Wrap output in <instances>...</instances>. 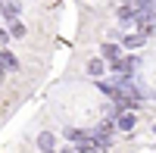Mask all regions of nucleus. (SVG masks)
<instances>
[{
  "label": "nucleus",
  "instance_id": "3",
  "mask_svg": "<svg viewBox=\"0 0 156 153\" xmlns=\"http://www.w3.org/2000/svg\"><path fill=\"white\" fill-rule=\"evenodd\" d=\"M137 16H140V9H137L134 3H122V9H119V19H122V22H134Z\"/></svg>",
  "mask_w": 156,
  "mask_h": 153
},
{
  "label": "nucleus",
  "instance_id": "12",
  "mask_svg": "<svg viewBox=\"0 0 156 153\" xmlns=\"http://www.w3.org/2000/svg\"><path fill=\"white\" fill-rule=\"evenodd\" d=\"M37 144H41V150H50V147H53V137H50V134H41V137H37Z\"/></svg>",
  "mask_w": 156,
  "mask_h": 153
},
{
  "label": "nucleus",
  "instance_id": "10",
  "mask_svg": "<svg viewBox=\"0 0 156 153\" xmlns=\"http://www.w3.org/2000/svg\"><path fill=\"white\" fill-rule=\"evenodd\" d=\"M87 72H90V75H100V72H103V62H100V59H90V62H87Z\"/></svg>",
  "mask_w": 156,
  "mask_h": 153
},
{
  "label": "nucleus",
  "instance_id": "13",
  "mask_svg": "<svg viewBox=\"0 0 156 153\" xmlns=\"http://www.w3.org/2000/svg\"><path fill=\"white\" fill-rule=\"evenodd\" d=\"M6 37H9V34H6L3 28H0V44H6Z\"/></svg>",
  "mask_w": 156,
  "mask_h": 153
},
{
  "label": "nucleus",
  "instance_id": "9",
  "mask_svg": "<svg viewBox=\"0 0 156 153\" xmlns=\"http://www.w3.org/2000/svg\"><path fill=\"white\" fill-rule=\"evenodd\" d=\"M115 53H119L115 44H103V56H106V59H115Z\"/></svg>",
  "mask_w": 156,
  "mask_h": 153
},
{
  "label": "nucleus",
  "instance_id": "6",
  "mask_svg": "<svg viewBox=\"0 0 156 153\" xmlns=\"http://www.w3.org/2000/svg\"><path fill=\"white\" fill-rule=\"evenodd\" d=\"M115 125H119L122 131H131V128H134V116H131V112H122V116H119V122H115Z\"/></svg>",
  "mask_w": 156,
  "mask_h": 153
},
{
  "label": "nucleus",
  "instance_id": "7",
  "mask_svg": "<svg viewBox=\"0 0 156 153\" xmlns=\"http://www.w3.org/2000/svg\"><path fill=\"white\" fill-rule=\"evenodd\" d=\"M144 37H147V34H131V37H125V47H140V44H144Z\"/></svg>",
  "mask_w": 156,
  "mask_h": 153
},
{
  "label": "nucleus",
  "instance_id": "2",
  "mask_svg": "<svg viewBox=\"0 0 156 153\" xmlns=\"http://www.w3.org/2000/svg\"><path fill=\"white\" fill-rule=\"evenodd\" d=\"M134 22H137L140 34H153V31H156V12H153V9H144Z\"/></svg>",
  "mask_w": 156,
  "mask_h": 153
},
{
  "label": "nucleus",
  "instance_id": "14",
  "mask_svg": "<svg viewBox=\"0 0 156 153\" xmlns=\"http://www.w3.org/2000/svg\"><path fill=\"white\" fill-rule=\"evenodd\" d=\"M44 153H53V150H44Z\"/></svg>",
  "mask_w": 156,
  "mask_h": 153
},
{
  "label": "nucleus",
  "instance_id": "15",
  "mask_svg": "<svg viewBox=\"0 0 156 153\" xmlns=\"http://www.w3.org/2000/svg\"><path fill=\"white\" fill-rule=\"evenodd\" d=\"M122 3H125V0H122Z\"/></svg>",
  "mask_w": 156,
  "mask_h": 153
},
{
  "label": "nucleus",
  "instance_id": "11",
  "mask_svg": "<svg viewBox=\"0 0 156 153\" xmlns=\"http://www.w3.org/2000/svg\"><path fill=\"white\" fill-rule=\"evenodd\" d=\"M25 34V25L22 22H12V28H9V37H22Z\"/></svg>",
  "mask_w": 156,
  "mask_h": 153
},
{
  "label": "nucleus",
  "instance_id": "8",
  "mask_svg": "<svg viewBox=\"0 0 156 153\" xmlns=\"http://www.w3.org/2000/svg\"><path fill=\"white\" fill-rule=\"evenodd\" d=\"M3 16L16 22V16H19V6H16V3H6V6H3Z\"/></svg>",
  "mask_w": 156,
  "mask_h": 153
},
{
  "label": "nucleus",
  "instance_id": "5",
  "mask_svg": "<svg viewBox=\"0 0 156 153\" xmlns=\"http://www.w3.org/2000/svg\"><path fill=\"white\" fill-rule=\"evenodd\" d=\"M112 69L115 72H131L134 69V59L131 56H128V59H112Z\"/></svg>",
  "mask_w": 156,
  "mask_h": 153
},
{
  "label": "nucleus",
  "instance_id": "4",
  "mask_svg": "<svg viewBox=\"0 0 156 153\" xmlns=\"http://www.w3.org/2000/svg\"><path fill=\"white\" fill-rule=\"evenodd\" d=\"M16 66H19V59L12 56L9 50H0V72H3V69H16Z\"/></svg>",
  "mask_w": 156,
  "mask_h": 153
},
{
  "label": "nucleus",
  "instance_id": "1",
  "mask_svg": "<svg viewBox=\"0 0 156 153\" xmlns=\"http://www.w3.org/2000/svg\"><path fill=\"white\" fill-rule=\"evenodd\" d=\"M109 134H112V125H109V122H103V125H97L94 131H87V137H90L97 147H103V150H106V144H109Z\"/></svg>",
  "mask_w": 156,
  "mask_h": 153
}]
</instances>
